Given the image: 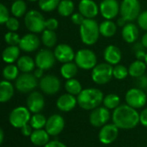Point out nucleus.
Wrapping results in <instances>:
<instances>
[{"instance_id": "dca6fc26", "label": "nucleus", "mask_w": 147, "mask_h": 147, "mask_svg": "<svg viewBox=\"0 0 147 147\" xmlns=\"http://www.w3.org/2000/svg\"><path fill=\"white\" fill-rule=\"evenodd\" d=\"M65 127V120L60 115H51L45 126V130L48 133L50 136L59 135Z\"/></svg>"}, {"instance_id": "c85d7f7f", "label": "nucleus", "mask_w": 147, "mask_h": 147, "mask_svg": "<svg viewBox=\"0 0 147 147\" xmlns=\"http://www.w3.org/2000/svg\"><path fill=\"white\" fill-rule=\"evenodd\" d=\"M100 34L107 38L113 37L116 31H117V26L116 24L111 21V20H105L99 25Z\"/></svg>"}, {"instance_id": "4d7b16f0", "label": "nucleus", "mask_w": 147, "mask_h": 147, "mask_svg": "<svg viewBox=\"0 0 147 147\" xmlns=\"http://www.w3.org/2000/svg\"><path fill=\"white\" fill-rule=\"evenodd\" d=\"M3 139H4V134H3V130L1 128L0 129V144H3Z\"/></svg>"}, {"instance_id": "bb28decb", "label": "nucleus", "mask_w": 147, "mask_h": 147, "mask_svg": "<svg viewBox=\"0 0 147 147\" xmlns=\"http://www.w3.org/2000/svg\"><path fill=\"white\" fill-rule=\"evenodd\" d=\"M16 65H17L18 69L23 73L31 72L32 71L34 70V66H36L35 61L31 57H29L28 55L21 56L17 60Z\"/></svg>"}, {"instance_id": "72a5a7b5", "label": "nucleus", "mask_w": 147, "mask_h": 147, "mask_svg": "<svg viewBox=\"0 0 147 147\" xmlns=\"http://www.w3.org/2000/svg\"><path fill=\"white\" fill-rule=\"evenodd\" d=\"M41 41L47 47H53L57 43V35L54 31L45 29L41 34Z\"/></svg>"}, {"instance_id": "39448f33", "label": "nucleus", "mask_w": 147, "mask_h": 147, "mask_svg": "<svg viewBox=\"0 0 147 147\" xmlns=\"http://www.w3.org/2000/svg\"><path fill=\"white\" fill-rule=\"evenodd\" d=\"M113 69L114 67L112 65L108 63H101L96 65L91 72V78L94 83L99 85L108 84L113 76Z\"/></svg>"}, {"instance_id": "49530a36", "label": "nucleus", "mask_w": 147, "mask_h": 147, "mask_svg": "<svg viewBox=\"0 0 147 147\" xmlns=\"http://www.w3.org/2000/svg\"><path fill=\"white\" fill-rule=\"evenodd\" d=\"M84 20H85V17L80 12H76L71 15V22L76 25L80 26L84 22Z\"/></svg>"}, {"instance_id": "aec40b11", "label": "nucleus", "mask_w": 147, "mask_h": 147, "mask_svg": "<svg viewBox=\"0 0 147 147\" xmlns=\"http://www.w3.org/2000/svg\"><path fill=\"white\" fill-rule=\"evenodd\" d=\"M78 10L85 18L93 19L98 15L100 9L93 0H81L78 4Z\"/></svg>"}, {"instance_id": "603ef678", "label": "nucleus", "mask_w": 147, "mask_h": 147, "mask_svg": "<svg viewBox=\"0 0 147 147\" xmlns=\"http://www.w3.org/2000/svg\"><path fill=\"white\" fill-rule=\"evenodd\" d=\"M43 73H44V70H42V69H40V68H37V69H35L34 71V75L35 78H38V79H40V78H42L44 77V76H43Z\"/></svg>"}, {"instance_id": "5701e85b", "label": "nucleus", "mask_w": 147, "mask_h": 147, "mask_svg": "<svg viewBox=\"0 0 147 147\" xmlns=\"http://www.w3.org/2000/svg\"><path fill=\"white\" fill-rule=\"evenodd\" d=\"M139 28L133 22H127L121 30V35L123 40L127 43H134L139 38Z\"/></svg>"}, {"instance_id": "f03ea898", "label": "nucleus", "mask_w": 147, "mask_h": 147, "mask_svg": "<svg viewBox=\"0 0 147 147\" xmlns=\"http://www.w3.org/2000/svg\"><path fill=\"white\" fill-rule=\"evenodd\" d=\"M78 104L84 110H93L103 102V93L96 88L84 89L78 96Z\"/></svg>"}, {"instance_id": "4c0bfd02", "label": "nucleus", "mask_w": 147, "mask_h": 147, "mask_svg": "<svg viewBox=\"0 0 147 147\" xmlns=\"http://www.w3.org/2000/svg\"><path fill=\"white\" fill-rule=\"evenodd\" d=\"M61 0H38V5L42 11L50 12L58 8Z\"/></svg>"}, {"instance_id": "4be33fe9", "label": "nucleus", "mask_w": 147, "mask_h": 147, "mask_svg": "<svg viewBox=\"0 0 147 147\" xmlns=\"http://www.w3.org/2000/svg\"><path fill=\"white\" fill-rule=\"evenodd\" d=\"M103 57L108 64L112 65H118L121 60V52L118 47L115 45H109L105 48L103 52Z\"/></svg>"}, {"instance_id": "79ce46f5", "label": "nucleus", "mask_w": 147, "mask_h": 147, "mask_svg": "<svg viewBox=\"0 0 147 147\" xmlns=\"http://www.w3.org/2000/svg\"><path fill=\"white\" fill-rule=\"evenodd\" d=\"M9 18V12L7 9V7L1 3L0 4V23L1 24H5L6 22Z\"/></svg>"}, {"instance_id": "f3484780", "label": "nucleus", "mask_w": 147, "mask_h": 147, "mask_svg": "<svg viewBox=\"0 0 147 147\" xmlns=\"http://www.w3.org/2000/svg\"><path fill=\"white\" fill-rule=\"evenodd\" d=\"M27 108L33 114L40 113L45 107V99L41 93L38 91H32L26 101Z\"/></svg>"}, {"instance_id": "bf43d9fd", "label": "nucleus", "mask_w": 147, "mask_h": 147, "mask_svg": "<svg viewBox=\"0 0 147 147\" xmlns=\"http://www.w3.org/2000/svg\"><path fill=\"white\" fill-rule=\"evenodd\" d=\"M28 1H30V2H34V1H37V0H28Z\"/></svg>"}, {"instance_id": "423d86ee", "label": "nucleus", "mask_w": 147, "mask_h": 147, "mask_svg": "<svg viewBox=\"0 0 147 147\" xmlns=\"http://www.w3.org/2000/svg\"><path fill=\"white\" fill-rule=\"evenodd\" d=\"M141 9L139 0H122L120 7V14L127 22H132L138 19Z\"/></svg>"}, {"instance_id": "3c124183", "label": "nucleus", "mask_w": 147, "mask_h": 147, "mask_svg": "<svg viewBox=\"0 0 147 147\" xmlns=\"http://www.w3.org/2000/svg\"><path fill=\"white\" fill-rule=\"evenodd\" d=\"M146 56V53L144 50H140V51L135 52V57H136V59H137L138 60L145 61Z\"/></svg>"}, {"instance_id": "2eb2a0df", "label": "nucleus", "mask_w": 147, "mask_h": 147, "mask_svg": "<svg viewBox=\"0 0 147 147\" xmlns=\"http://www.w3.org/2000/svg\"><path fill=\"white\" fill-rule=\"evenodd\" d=\"M120 7L117 0H103L101 2L99 9L102 17L106 20H112L120 13Z\"/></svg>"}, {"instance_id": "c756f323", "label": "nucleus", "mask_w": 147, "mask_h": 147, "mask_svg": "<svg viewBox=\"0 0 147 147\" xmlns=\"http://www.w3.org/2000/svg\"><path fill=\"white\" fill-rule=\"evenodd\" d=\"M78 70V66L76 65V63L68 62L62 65L60 68V74L64 78L71 79V78H74V77L77 75Z\"/></svg>"}, {"instance_id": "ea45409f", "label": "nucleus", "mask_w": 147, "mask_h": 147, "mask_svg": "<svg viewBox=\"0 0 147 147\" xmlns=\"http://www.w3.org/2000/svg\"><path fill=\"white\" fill-rule=\"evenodd\" d=\"M4 40L9 46H18L21 40V38L18 34L16 32L9 31L5 34L4 35Z\"/></svg>"}, {"instance_id": "20e7f679", "label": "nucleus", "mask_w": 147, "mask_h": 147, "mask_svg": "<svg viewBox=\"0 0 147 147\" xmlns=\"http://www.w3.org/2000/svg\"><path fill=\"white\" fill-rule=\"evenodd\" d=\"M26 28L34 34H39L46 29V20L41 13L35 9L28 11L24 16Z\"/></svg>"}, {"instance_id": "c03bdc74", "label": "nucleus", "mask_w": 147, "mask_h": 147, "mask_svg": "<svg viewBox=\"0 0 147 147\" xmlns=\"http://www.w3.org/2000/svg\"><path fill=\"white\" fill-rule=\"evenodd\" d=\"M135 85L140 90H147V76L143 75L135 79Z\"/></svg>"}, {"instance_id": "de8ad7c7", "label": "nucleus", "mask_w": 147, "mask_h": 147, "mask_svg": "<svg viewBox=\"0 0 147 147\" xmlns=\"http://www.w3.org/2000/svg\"><path fill=\"white\" fill-rule=\"evenodd\" d=\"M21 129V133H22V134L23 135V136H25V137H30L31 136V134H33V127H31V125L29 124V123H28V124H26L25 126H23L22 128H20Z\"/></svg>"}, {"instance_id": "9b49d317", "label": "nucleus", "mask_w": 147, "mask_h": 147, "mask_svg": "<svg viewBox=\"0 0 147 147\" xmlns=\"http://www.w3.org/2000/svg\"><path fill=\"white\" fill-rule=\"evenodd\" d=\"M39 86L43 93L47 95H54L59 91L61 83L58 77L54 75H47L40 78Z\"/></svg>"}, {"instance_id": "cd10ccee", "label": "nucleus", "mask_w": 147, "mask_h": 147, "mask_svg": "<svg viewBox=\"0 0 147 147\" xmlns=\"http://www.w3.org/2000/svg\"><path fill=\"white\" fill-rule=\"evenodd\" d=\"M146 66L147 65L145 61L137 59L129 65V68H128L129 75L134 78L143 76L145 75V72L146 71Z\"/></svg>"}, {"instance_id": "58836bf2", "label": "nucleus", "mask_w": 147, "mask_h": 147, "mask_svg": "<svg viewBox=\"0 0 147 147\" xmlns=\"http://www.w3.org/2000/svg\"><path fill=\"white\" fill-rule=\"evenodd\" d=\"M129 75L128 68L122 65H116L113 69V76L118 80H123Z\"/></svg>"}, {"instance_id": "a878e982", "label": "nucleus", "mask_w": 147, "mask_h": 147, "mask_svg": "<svg viewBox=\"0 0 147 147\" xmlns=\"http://www.w3.org/2000/svg\"><path fill=\"white\" fill-rule=\"evenodd\" d=\"M14 96V86L7 80H3L0 84V102H7Z\"/></svg>"}, {"instance_id": "f257e3e1", "label": "nucleus", "mask_w": 147, "mask_h": 147, "mask_svg": "<svg viewBox=\"0 0 147 147\" xmlns=\"http://www.w3.org/2000/svg\"><path fill=\"white\" fill-rule=\"evenodd\" d=\"M112 120L119 129L129 130L136 127L140 122V114L131 106L122 104L114 109Z\"/></svg>"}, {"instance_id": "a18cd8bd", "label": "nucleus", "mask_w": 147, "mask_h": 147, "mask_svg": "<svg viewBox=\"0 0 147 147\" xmlns=\"http://www.w3.org/2000/svg\"><path fill=\"white\" fill-rule=\"evenodd\" d=\"M59 27V22L55 18H48L46 20V29L48 30H56Z\"/></svg>"}, {"instance_id": "0eeeda50", "label": "nucleus", "mask_w": 147, "mask_h": 147, "mask_svg": "<svg viewBox=\"0 0 147 147\" xmlns=\"http://www.w3.org/2000/svg\"><path fill=\"white\" fill-rule=\"evenodd\" d=\"M75 63L78 68L83 70H91L97 63L96 55L90 49H80L75 55Z\"/></svg>"}, {"instance_id": "8fccbe9b", "label": "nucleus", "mask_w": 147, "mask_h": 147, "mask_svg": "<svg viewBox=\"0 0 147 147\" xmlns=\"http://www.w3.org/2000/svg\"><path fill=\"white\" fill-rule=\"evenodd\" d=\"M140 123L147 127V108L140 113Z\"/></svg>"}, {"instance_id": "1a4fd4ad", "label": "nucleus", "mask_w": 147, "mask_h": 147, "mask_svg": "<svg viewBox=\"0 0 147 147\" xmlns=\"http://www.w3.org/2000/svg\"><path fill=\"white\" fill-rule=\"evenodd\" d=\"M39 84L38 78H35L34 73H22L16 79L15 87L21 93L32 92Z\"/></svg>"}, {"instance_id": "2f4dec72", "label": "nucleus", "mask_w": 147, "mask_h": 147, "mask_svg": "<svg viewBox=\"0 0 147 147\" xmlns=\"http://www.w3.org/2000/svg\"><path fill=\"white\" fill-rule=\"evenodd\" d=\"M74 8V3L71 0H61L57 9L61 16L66 17L73 14Z\"/></svg>"}, {"instance_id": "ddd939ff", "label": "nucleus", "mask_w": 147, "mask_h": 147, "mask_svg": "<svg viewBox=\"0 0 147 147\" xmlns=\"http://www.w3.org/2000/svg\"><path fill=\"white\" fill-rule=\"evenodd\" d=\"M110 118L109 109L105 107H98L93 109L90 115V122L95 127H102Z\"/></svg>"}, {"instance_id": "b1692460", "label": "nucleus", "mask_w": 147, "mask_h": 147, "mask_svg": "<svg viewBox=\"0 0 147 147\" xmlns=\"http://www.w3.org/2000/svg\"><path fill=\"white\" fill-rule=\"evenodd\" d=\"M49 134L44 129H36L34 130L33 134H31L30 141L33 145L36 146H45L49 142Z\"/></svg>"}, {"instance_id": "e433bc0d", "label": "nucleus", "mask_w": 147, "mask_h": 147, "mask_svg": "<svg viewBox=\"0 0 147 147\" xmlns=\"http://www.w3.org/2000/svg\"><path fill=\"white\" fill-rule=\"evenodd\" d=\"M47 119L43 115L37 113V114H34V115L31 116L29 124L34 128V130L42 129L43 127H45V126L47 124Z\"/></svg>"}, {"instance_id": "052dcab7", "label": "nucleus", "mask_w": 147, "mask_h": 147, "mask_svg": "<svg viewBox=\"0 0 147 147\" xmlns=\"http://www.w3.org/2000/svg\"><path fill=\"white\" fill-rule=\"evenodd\" d=\"M146 96H147V90H146Z\"/></svg>"}, {"instance_id": "6ab92c4d", "label": "nucleus", "mask_w": 147, "mask_h": 147, "mask_svg": "<svg viewBox=\"0 0 147 147\" xmlns=\"http://www.w3.org/2000/svg\"><path fill=\"white\" fill-rule=\"evenodd\" d=\"M54 55L59 62L63 64L71 62L75 59V53L72 47L67 44H59L54 49Z\"/></svg>"}, {"instance_id": "09e8293b", "label": "nucleus", "mask_w": 147, "mask_h": 147, "mask_svg": "<svg viewBox=\"0 0 147 147\" xmlns=\"http://www.w3.org/2000/svg\"><path fill=\"white\" fill-rule=\"evenodd\" d=\"M44 147H67L64 143L59 141V140H53L49 141Z\"/></svg>"}, {"instance_id": "f704fd0d", "label": "nucleus", "mask_w": 147, "mask_h": 147, "mask_svg": "<svg viewBox=\"0 0 147 147\" xmlns=\"http://www.w3.org/2000/svg\"><path fill=\"white\" fill-rule=\"evenodd\" d=\"M19 69L17 65H15L13 64H8L3 70V77L7 81H12L16 80L18 78L19 74Z\"/></svg>"}, {"instance_id": "37998d69", "label": "nucleus", "mask_w": 147, "mask_h": 147, "mask_svg": "<svg viewBox=\"0 0 147 147\" xmlns=\"http://www.w3.org/2000/svg\"><path fill=\"white\" fill-rule=\"evenodd\" d=\"M137 20L139 27L147 32V10L141 12Z\"/></svg>"}, {"instance_id": "13d9d810", "label": "nucleus", "mask_w": 147, "mask_h": 147, "mask_svg": "<svg viewBox=\"0 0 147 147\" xmlns=\"http://www.w3.org/2000/svg\"><path fill=\"white\" fill-rule=\"evenodd\" d=\"M145 62H146V64L147 65V53H146V59H145Z\"/></svg>"}, {"instance_id": "7c9ffc66", "label": "nucleus", "mask_w": 147, "mask_h": 147, "mask_svg": "<svg viewBox=\"0 0 147 147\" xmlns=\"http://www.w3.org/2000/svg\"><path fill=\"white\" fill-rule=\"evenodd\" d=\"M10 12L13 16L18 18L26 15L27 13V5L23 0H15L10 7Z\"/></svg>"}, {"instance_id": "6e6552de", "label": "nucleus", "mask_w": 147, "mask_h": 147, "mask_svg": "<svg viewBox=\"0 0 147 147\" xmlns=\"http://www.w3.org/2000/svg\"><path fill=\"white\" fill-rule=\"evenodd\" d=\"M31 112L26 107L19 106L15 108L9 115V121L13 127L22 128L29 123L31 119Z\"/></svg>"}, {"instance_id": "473e14b6", "label": "nucleus", "mask_w": 147, "mask_h": 147, "mask_svg": "<svg viewBox=\"0 0 147 147\" xmlns=\"http://www.w3.org/2000/svg\"><path fill=\"white\" fill-rule=\"evenodd\" d=\"M65 89L67 93L73 96H78L83 90L80 82L75 78L67 79V81L65 84Z\"/></svg>"}, {"instance_id": "5fc2aeb1", "label": "nucleus", "mask_w": 147, "mask_h": 147, "mask_svg": "<svg viewBox=\"0 0 147 147\" xmlns=\"http://www.w3.org/2000/svg\"><path fill=\"white\" fill-rule=\"evenodd\" d=\"M127 21L125 19V18H123L122 16H121L120 18H118V20H117V25L119 26V27H124L127 22Z\"/></svg>"}, {"instance_id": "c9c22d12", "label": "nucleus", "mask_w": 147, "mask_h": 147, "mask_svg": "<svg viewBox=\"0 0 147 147\" xmlns=\"http://www.w3.org/2000/svg\"><path fill=\"white\" fill-rule=\"evenodd\" d=\"M121 99L120 96L116 94H109L106 96H104L103 99V105L108 109H115L117 107L120 106Z\"/></svg>"}, {"instance_id": "f8f14e48", "label": "nucleus", "mask_w": 147, "mask_h": 147, "mask_svg": "<svg viewBox=\"0 0 147 147\" xmlns=\"http://www.w3.org/2000/svg\"><path fill=\"white\" fill-rule=\"evenodd\" d=\"M55 55L49 49H41L35 56V65L37 68H40L44 71L51 69L55 64Z\"/></svg>"}, {"instance_id": "a19ab883", "label": "nucleus", "mask_w": 147, "mask_h": 147, "mask_svg": "<svg viewBox=\"0 0 147 147\" xmlns=\"http://www.w3.org/2000/svg\"><path fill=\"white\" fill-rule=\"evenodd\" d=\"M5 26L9 31L16 32V30H18V28L20 27V22H19V21L17 20L16 17L13 16V17L9 18V20L5 23Z\"/></svg>"}, {"instance_id": "393cba45", "label": "nucleus", "mask_w": 147, "mask_h": 147, "mask_svg": "<svg viewBox=\"0 0 147 147\" xmlns=\"http://www.w3.org/2000/svg\"><path fill=\"white\" fill-rule=\"evenodd\" d=\"M20 50L19 46H9L7 47L2 53L3 59L7 64H13L15 61L18 60L20 58Z\"/></svg>"}, {"instance_id": "412c9836", "label": "nucleus", "mask_w": 147, "mask_h": 147, "mask_svg": "<svg viewBox=\"0 0 147 147\" xmlns=\"http://www.w3.org/2000/svg\"><path fill=\"white\" fill-rule=\"evenodd\" d=\"M78 99L75 97V96L69 93L61 95L56 102L57 108L62 112H69L72 110L76 107Z\"/></svg>"}, {"instance_id": "9d476101", "label": "nucleus", "mask_w": 147, "mask_h": 147, "mask_svg": "<svg viewBox=\"0 0 147 147\" xmlns=\"http://www.w3.org/2000/svg\"><path fill=\"white\" fill-rule=\"evenodd\" d=\"M125 99L127 105L135 109H138L143 108L146 104L147 96L146 93H145L143 90L136 87L130 89L127 92Z\"/></svg>"}, {"instance_id": "4468645a", "label": "nucleus", "mask_w": 147, "mask_h": 147, "mask_svg": "<svg viewBox=\"0 0 147 147\" xmlns=\"http://www.w3.org/2000/svg\"><path fill=\"white\" fill-rule=\"evenodd\" d=\"M119 134V127L112 123L104 125L98 134V139L100 142L103 145H109L115 141Z\"/></svg>"}, {"instance_id": "864d4df0", "label": "nucleus", "mask_w": 147, "mask_h": 147, "mask_svg": "<svg viewBox=\"0 0 147 147\" xmlns=\"http://www.w3.org/2000/svg\"><path fill=\"white\" fill-rule=\"evenodd\" d=\"M145 47L144 45L142 44V42H137L134 44V52H138V51H140V50H144Z\"/></svg>"}, {"instance_id": "6e6d98bb", "label": "nucleus", "mask_w": 147, "mask_h": 147, "mask_svg": "<svg viewBox=\"0 0 147 147\" xmlns=\"http://www.w3.org/2000/svg\"><path fill=\"white\" fill-rule=\"evenodd\" d=\"M141 42H142V44L144 45V47H145L146 48H147V32L142 36Z\"/></svg>"}, {"instance_id": "a211bd4d", "label": "nucleus", "mask_w": 147, "mask_h": 147, "mask_svg": "<svg viewBox=\"0 0 147 147\" xmlns=\"http://www.w3.org/2000/svg\"><path fill=\"white\" fill-rule=\"evenodd\" d=\"M40 45V40L39 37L34 33H30V34H27L23 35L21 38V40L18 46L22 51H24L27 53H32V52L36 51L39 48Z\"/></svg>"}, {"instance_id": "7ed1b4c3", "label": "nucleus", "mask_w": 147, "mask_h": 147, "mask_svg": "<svg viewBox=\"0 0 147 147\" xmlns=\"http://www.w3.org/2000/svg\"><path fill=\"white\" fill-rule=\"evenodd\" d=\"M79 34L81 40L87 46H92L96 43L100 34L99 25L94 19L85 18L84 22L80 25Z\"/></svg>"}]
</instances>
